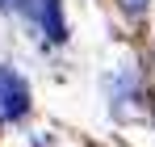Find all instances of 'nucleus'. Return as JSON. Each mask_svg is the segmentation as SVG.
I'll use <instances>...</instances> for the list:
<instances>
[{
  "instance_id": "2",
  "label": "nucleus",
  "mask_w": 155,
  "mask_h": 147,
  "mask_svg": "<svg viewBox=\"0 0 155 147\" xmlns=\"http://www.w3.org/2000/svg\"><path fill=\"white\" fill-rule=\"evenodd\" d=\"M25 13L42 25L46 34H51V42H63V38H67V25H63V4H59V0H29Z\"/></svg>"
},
{
  "instance_id": "3",
  "label": "nucleus",
  "mask_w": 155,
  "mask_h": 147,
  "mask_svg": "<svg viewBox=\"0 0 155 147\" xmlns=\"http://www.w3.org/2000/svg\"><path fill=\"white\" fill-rule=\"evenodd\" d=\"M0 9H21V13H25V9H29V0H0Z\"/></svg>"
},
{
  "instance_id": "4",
  "label": "nucleus",
  "mask_w": 155,
  "mask_h": 147,
  "mask_svg": "<svg viewBox=\"0 0 155 147\" xmlns=\"http://www.w3.org/2000/svg\"><path fill=\"white\" fill-rule=\"evenodd\" d=\"M122 9H130V13H143V9H147V0H122Z\"/></svg>"
},
{
  "instance_id": "1",
  "label": "nucleus",
  "mask_w": 155,
  "mask_h": 147,
  "mask_svg": "<svg viewBox=\"0 0 155 147\" xmlns=\"http://www.w3.org/2000/svg\"><path fill=\"white\" fill-rule=\"evenodd\" d=\"M25 109H29L25 80L13 72H0V118H21Z\"/></svg>"
}]
</instances>
